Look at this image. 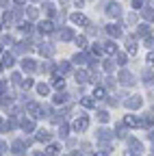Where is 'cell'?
<instances>
[{"label": "cell", "mask_w": 154, "mask_h": 156, "mask_svg": "<svg viewBox=\"0 0 154 156\" xmlns=\"http://www.w3.org/2000/svg\"><path fill=\"white\" fill-rule=\"evenodd\" d=\"M87 126H89V117H85V115H83V117H78V119L74 122V130H76V132H85V130H87Z\"/></svg>", "instance_id": "obj_1"}, {"label": "cell", "mask_w": 154, "mask_h": 156, "mask_svg": "<svg viewBox=\"0 0 154 156\" xmlns=\"http://www.w3.org/2000/svg\"><path fill=\"white\" fill-rule=\"evenodd\" d=\"M26 111H28L33 117H41V106L35 104V102H28V104H26Z\"/></svg>", "instance_id": "obj_2"}, {"label": "cell", "mask_w": 154, "mask_h": 156, "mask_svg": "<svg viewBox=\"0 0 154 156\" xmlns=\"http://www.w3.org/2000/svg\"><path fill=\"white\" fill-rule=\"evenodd\" d=\"M72 22H74V24H78V26H87V24H89V20H87L83 13H74V15H72Z\"/></svg>", "instance_id": "obj_3"}, {"label": "cell", "mask_w": 154, "mask_h": 156, "mask_svg": "<svg viewBox=\"0 0 154 156\" xmlns=\"http://www.w3.org/2000/svg\"><path fill=\"white\" fill-rule=\"evenodd\" d=\"M120 83L122 85H134V78H132V74H128L126 69L120 74Z\"/></svg>", "instance_id": "obj_4"}, {"label": "cell", "mask_w": 154, "mask_h": 156, "mask_svg": "<svg viewBox=\"0 0 154 156\" xmlns=\"http://www.w3.org/2000/svg\"><path fill=\"white\" fill-rule=\"evenodd\" d=\"M22 69H24V72H35L37 65H35L33 58H24V61H22Z\"/></svg>", "instance_id": "obj_5"}, {"label": "cell", "mask_w": 154, "mask_h": 156, "mask_svg": "<svg viewBox=\"0 0 154 156\" xmlns=\"http://www.w3.org/2000/svg\"><path fill=\"white\" fill-rule=\"evenodd\" d=\"M106 33H109V35H111L113 39L122 37V30H120V26H113V24H111V26H106Z\"/></svg>", "instance_id": "obj_6"}, {"label": "cell", "mask_w": 154, "mask_h": 156, "mask_svg": "<svg viewBox=\"0 0 154 156\" xmlns=\"http://www.w3.org/2000/svg\"><path fill=\"white\" fill-rule=\"evenodd\" d=\"M87 80H89V74H87L85 69H78V72H76V83L83 85V83H87Z\"/></svg>", "instance_id": "obj_7"}, {"label": "cell", "mask_w": 154, "mask_h": 156, "mask_svg": "<svg viewBox=\"0 0 154 156\" xmlns=\"http://www.w3.org/2000/svg\"><path fill=\"white\" fill-rule=\"evenodd\" d=\"M52 87H54V89H63V87H65V80H63V76H61V74H56V76H54Z\"/></svg>", "instance_id": "obj_8"}, {"label": "cell", "mask_w": 154, "mask_h": 156, "mask_svg": "<svg viewBox=\"0 0 154 156\" xmlns=\"http://www.w3.org/2000/svg\"><path fill=\"white\" fill-rule=\"evenodd\" d=\"M126 106H128V108H132V111H134V108H139V106H141V98H139V95H134L132 100H128V102H126Z\"/></svg>", "instance_id": "obj_9"}, {"label": "cell", "mask_w": 154, "mask_h": 156, "mask_svg": "<svg viewBox=\"0 0 154 156\" xmlns=\"http://www.w3.org/2000/svg\"><path fill=\"white\" fill-rule=\"evenodd\" d=\"M141 15H143V20H148V22H154V11L150 7H143L141 9Z\"/></svg>", "instance_id": "obj_10"}, {"label": "cell", "mask_w": 154, "mask_h": 156, "mask_svg": "<svg viewBox=\"0 0 154 156\" xmlns=\"http://www.w3.org/2000/svg\"><path fill=\"white\" fill-rule=\"evenodd\" d=\"M126 50H128V54L132 56V54H137V46H134V39L132 37H128V41H126Z\"/></svg>", "instance_id": "obj_11"}, {"label": "cell", "mask_w": 154, "mask_h": 156, "mask_svg": "<svg viewBox=\"0 0 154 156\" xmlns=\"http://www.w3.org/2000/svg\"><path fill=\"white\" fill-rule=\"evenodd\" d=\"M39 30H41L44 35H48V33L54 30V24H52V22H41V24H39Z\"/></svg>", "instance_id": "obj_12"}, {"label": "cell", "mask_w": 154, "mask_h": 156, "mask_svg": "<svg viewBox=\"0 0 154 156\" xmlns=\"http://www.w3.org/2000/svg\"><path fill=\"white\" fill-rule=\"evenodd\" d=\"M106 13L111 17H120V5H109L106 7Z\"/></svg>", "instance_id": "obj_13"}, {"label": "cell", "mask_w": 154, "mask_h": 156, "mask_svg": "<svg viewBox=\"0 0 154 156\" xmlns=\"http://www.w3.org/2000/svg\"><path fill=\"white\" fill-rule=\"evenodd\" d=\"M35 139H37V141H41V143H46V141H50V132H48V130H39Z\"/></svg>", "instance_id": "obj_14"}, {"label": "cell", "mask_w": 154, "mask_h": 156, "mask_svg": "<svg viewBox=\"0 0 154 156\" xmlns=\"http://www.w3.org/2000/svg\"><path fill=\"white\" fill-rule=\"evenodd\" d=\"M111 136H113V134H111V132H109L106 128H102V130H98V139H100V141H109V139H111Z\"/></svg>", "instance_id": "obj_15"}, {"label": "cell", "mask_w": 154, "mask_h": 156, "mask_svg": "<svg viewBox=\"0 0 154 156\" xmlns=\"http://www.w3.org/2000/svg\"><path fill=\"white\" fill-rule=\"evenodd\" d=\"M67 98H70L67 93H56V95H54V104H65Z\"/></svg>", "instance_id": "obj_16"}, {"label": "cell", "mask_w": 154, "mask_h": 156, "mask_svg": "<svg viewBox=\"0 0 154 156\" xmlns=\"http://www.w3.org/2000/svg\"><path fill=\"white\" fill-rule=\"evenodd\" d=\"M81 104H83L85 108H93V106H95V100H93V98H83Z\"/></svg>", "instance_id": "obj_17"}, {"label": "cell", "mask_w": 154, "mask_h": 156, "mask_svg": "<svg viewBox=\"0 0 154 156\" xmlns=\"http://www.w3.org/2000/svg\"><path fill=\"white\" fill-rule=\"evenodd\" d=\"M56 154H59V147H56L54 143H50V145L46 147V156H56Z\"/></svg>", "instance_id": "obj_18"}, {"label": "cell", "mask_w": 154, "mask_h": 156, "mask_svg": "<svg viewBox=\"0 0 154 156\" xmlns=\"http://www.w3.org/2000/svg\"><path fill=\"white\" fill-rule=\"evenodd\" d=\"M104 95H106V91H104L102 87H95V89H93V98H95V100H102Z\"/></svg>", "instance_id": "obj_19"}, {"label": "cell", "mask_w": 154, "mask_h": 156, "mask_svg": "<svg viewBox=\"0 0 154 156\" xmlns=\"http://www.w3.org/2000/svg\"><path fill=\"white\" fill-rule=\"evenodd\" d=\"M39 52H41V54H46V56H50V54L54 52V48H52L50 44H44V46L39 48Z\"/></svg>", "instance_id": "obj_20"}, {"label": "cell", "mask_w": 154, "mask_h": 156, "mask_svg": "<svg viewBox=\"0 0 154 156\" xmlns=\"http://www.w3.org/2000/svg\"><path fill=\"white\" fill-rule=\"evenodd\" d=\"M104 50H106L109 54H117V46H115V41H109V44L104 46Z\"/></svg>", "instance_id": "obj_21"}, {"label": "cell", "mask_w": 154, "mask_h": 156, "mask_svg": "<svg viewBox=\"0 0 154 156\" xmlns=\"http://www.w3.org/2000/svg\"><path fill=\"white\" fill-rule=\"evenodd\" d=\"M74 37V33L70 30V28H65V30H61V39H63V41H70V39Z\"/></svg>", "instance_id": "obj_22"}, {"label": "cell", "mask_w": 154, "mask_h": 156, "mask_svg": "<svg viewBox=\"0 0 154 156\" xmlns=\"http://www.w3.org/2000/svg\"><path fill=\"white\" fill-rule=\"evenodd\" d=\"M124 124H126V126H137V117H134V115H126Z\"/></svg>", "instance_id": "obj_23"}, {"label": "cell", "mask_w": 154, "mask_h": 156, "mask_svg": "<svg viewBox=\"0 0 154 156\" xmlns=\"http://www.w3.org/2000/svg\"><path fill=\"white\" fill-rule=\"evenodd\" d=\"M22 128H24V130H35V122H33V119H24V122H22Z\"/></svg>", "instance_id": "obj_24"}, {"label": "cell", "mask_w": 154, "mask_h": 156, "mask_svg": "<svg viewBox=\"0 0 154 156\" xmlns=\"http://www.w3.org/2000/svg\"><path fill=\"white\" fill-rule=\"evenodd\" d=\"M37 91H39V95H48V91H50V87L41 83V85H37Z\"/></svg>", "instance_id": "obj_25"}, {"label": "cell", "mask_w": 154, "mask_h": 156, "mask_svg": "<svg viewBox=\"0 0 154 156\" xmlns=\"http://www.w3.org/2000/svg\"><path fill=\"white\" fill-rule=\"evenodd\" d=\"M76 46H78L81 50H85L87 48V39L85 37H76Z\"/></svg>", "instance_id": "obj_26"}, {"label": "cell", "mask_w": 154, "mask_h": 156, "mask_svg": "<svg viewBox=\"0 0 154 156\" xmlns=\"http://www.w3.org/2000/svg\"><path fill=\"white\" fill-rule=\"evenodd\" d=\"M139 37H143V39H145V37H150V28H148L145 24H143V26H139Z\"/></svg>", "instance_id": "obj_27"}, {"label": "cell", "mask_w": 154, "mask_h": 156, "mask_svg": "<svg viewBox=\"0 0 154 156\" xmlns=\"http://www.w3.org/2000/svg\"><path fill=\"white\" fill-rule=\"evenodd\" d=\"M128 145H130L134 152H139V150H141V143H139L137 139H130V141H128Z\"/></svg>", "instance_id": "obj_28"}, {"label": "cell", "mask_w": 154, "mask_h": 156, "mask_svg": "<svg viewBox=\"0 0 154 156\" xmlns=\"http://www.w3.org/2000/svg\"><path fill=\"white\" fill-rule=\"evenodd\" d=\"M67 69H70V65H67V61H61V65H59V72H56V74H61V76H63V74H65Z\"/></svg>", "instance_id": "obj_29"}, {"label": "cell", "mask_w": 154, "mask_h": 156, "mask_svg": "<svg viewBox=\"0 0 154 156\" xmlns=\"http://www.w3.org/2000/svg\"><path fill=\"white\" fill-rule=\"evenodd\" d=\"M98 119H100L102 124H106V122H109V113H106V111H100V113H98Z\"/></svg>", "instance_id": "obj_30"}, {"label": "cell", "mask_w": 154, "mask_h": 156, "mask_svg": "<svg viewBox=\"0 0 154 156\" xmlns=\"http://www.w3.org/2000/svg\"><path fill=\"white\" fill-rule=\"evenodd\" d=\"M152 122H154V119H152V117H143V119H141L139 124H141L143 128H150V126H152Z\"/></svg>", "instance_id": "obj_31"}, {"label": "cell", "mask_w": 154, "mask_h": 156, "mask_svg": "<svg viewBox=\"0 0 154 156\" xmlns=\"http://www.w3.org/2000/svg\"><path fill=\"white\" fill-rule=\"evenodd\" d=\"M91 54H93V56H98V54H102V48H100V44H95V46H91Z\"/></svg>", "instance_id": "obj_32"}, {"label": "cell", "mask_w": 154, "mask_h": 156, "mask_svg": "<svg viewBox=\"0 0 154 156\" xmlns=\"http://www.w3.org/2000/svg\"><path fill=\"white\" fill-rule=\"evenodd\" d=\"M24 150V141H15L13 143V152H22Z\"/></svg>", "instance_id": "obj_33"}, {"label": "cell", "mask_w": 154, "mask_h": 156, "mask_svg": "<svg viewBox=\"0 0 154 156\" xmlns=\"http://www.w3.org/2000/svg\"><path fill=\"white\" fill-rule=\"evenodd\" d=\"M26 11H28V17H30V20H35V17H37V13H39V11L35 9V7H28Z\"/></svg>", "instance_id": "obj_34"}, {"label": "cell", "mask_w": 154, "mask_h": 156, "mask_svg": "<svg viewBox=\"0 0 154 156\" xmlns=\"http://www.w3.org/2000/svg\"><path fill=\"white\" fill-rule=\"evenodd\" d=\"M5 65H7V67L13 65V54H5Z\"/></svg>", "instance_id": "obj_35"}, {"label": "cell", "mask_w": 154, "mask_h": 156, "mask_svg": "<svg viewBox=\"0 0 154 156\" xmlns=\"http://www.w3.org/2000/svg\"><path fill=\"white\" fill-rule=\"evenodd\" d=\"M74 61H76V63H81V65H83V63L87 61V58H85V54H76V56H74Z\"/></svg>", "instance_id": "obj_36"}, {"label": "cell", "mask_w": 154, "mask_h": 156, "mask_svg": "<svg viewBox=\"0 0 154 156\" xmlns=\"http://www.w3.org/2000/svg\"><path fill=\"white\" fill-rule=\"evenodd\" d=\"M44 11H46L48 15H54V7H52V5H44Z\"/></svg>", "instance_id": "obj_37"}, {"label": "cell", "mask_w": 154, "mask_h": 156, "mask_svg": "<svg viewBox=\"0 0 154 156\" xmlns=\"http://www.w3.org/2000/svg\"><path fill=\"white\" fill-rule=\"evenodd\" d=\"M22 87H24V89H30V87H33V80H30V78H26V80H22Z\"/></svg>", "instance_id": "obj_38"}, {"label": "cell", "mask_w": 154, "mask_h": 156, "mask_svg": "<svg viewBox=\"0 0 154 156\" xmlns=\"http://www.w3.org/2000/svg\"><path fill=\"white\" fill-rule=\"evenodd\" d=\"M59 134L63 136V139H65V136H67V126H65V124H63V126L59 128Z\"/></svg>", "instance_id": "obj_39"}, {"label": "cell", "mask_w": 154, "mask_h": 156, "mask_svg": "<svg viewBox=\"0 0 154 156\" xmlns=\"http://www.w3.org/2000/svg\"><path fill=\"white\" fill-rule=\"evenodd\" d=\"M22 30H24L26 35H30V30H33V26H30V24L26 22V24H22Z\"/></svg>", "instance_id": "obj_40"}, {"label": "cell", "mask_w": 154, "mask_h": 156, "mask_svg": "<svg viewBox=\"0 0 154 156\" xmlns=\"http://www.w3.org/2000/svg\"><path fill=\"white\" fill-rule=\"evenodd\" d=\"M9 128V122H5V119H0V132H5Z\"/></svg>", "instance_id": "obj_41"}, {"label": "cell", "mask_w": 154, "mask_h": 156, "mask_svg": "<svg viewBox=\"0 0 154 156\" xmlns=\"http://www.w3.org/2000/svg\"><path fill=\"white\" fill-rule=\"evenodd\" d=\"M5 22H7V24H11V22H13V13H9V11L5 13Z\"/></svg>", "instance_id": "obj_42"}, {"label": "cell", "mask_w": 154, "mask_h": 156, "mask_svg": "<svg viewBox=\"0 0 154 156\" xmlns=\"http://www.w3.org/2000/svg\"><path fill=\"white\" fill-rule=\"evenodd\" d=\"M11 80L17 85V83H22V76H20V74H13V76H11Z\"/></svg>", "instance_id": "obj_43"}, {"label": "cell", "mask_w": 154, "mask_h": 156, "mask_svg": "<svg viewBox=\"0 0 154 156\" xmlns=\"http://www.w3.org/2000/svg\"><path fill=\"white\" fill-rule=\"evenodd\" d=\"M132 7L134 9H141L143 7V0H132Z\"/></svg>", "instance_id": "obj_44"}, {"label": "cell", "mask_w": 154, "mask_h": 156, "mask_svg": "<svg viewBox=\"0 0 154 156\" xmlns=\"http://www.w3.org/2000/svg\"><path fill=\"white\" fill-rule=\"evenodd\" d=\"M104 69H106V72H113V61H106V63H104Z\"/></svg>", "instance_id": "obj_45"}, {"label": "cell", "mask_w": 154, "mask_h": 156, "mask_svg": "<svg viewBox=\"0 0 154 156\" xmlns=\"http://www.w3.org/2000/svg\"><path fill=\"white\" fill-rule=\"evenodd\" d=\"M145 61H148L150 65H154V52H150V54H148V58H145Z\"/></svg>", "instance_id": "obj_46"}, {"label": "cell", "mask_w": 154, "mask_h": 156, "mask_svg": "<svg viewBox=\"0 0 154 156\" xmlns=\"http://www.w3.org/2000/svg\"><path fill=\"white\" fill-rule=\"evenodd\" d=\"M117 61H120V65H124V63H126V56H124V54H120V56H117Z\"/></svg>", "instance_id": "obj_47"}, {"label": "cell", "mask_w": 154, "mask_h": 156, "mask_svg": "<svg viewBox=\"0 0 154 156\" xmlns=\"http://www.w3.org/2000/svg\"><path fill=\"white\" fill-rule=\"evenodd\" d=\"M5 147H7V145H5V141H0V152H5Z\"/></svg>", "instance_id": "obj_48"}, {"label": "cell", "mask_w": 154, "mask_h": 156, "mask_svg": "<svg viewBox=\"0 0 154 156\" xmlns=\"http://www.w3.org/2000/svg\"><path fill=\"white\" fill-rule=\"evenodd\" d=\"M26 2V0H15V5H24Z\"/></svg>", "instance_id": "obj_49"}, {"label": "cell", "mask_w": 154, "mask_h": 156, "mask_svg": "<svg viewBox=\"0 0 154 156\" xmlns=\"http://www.w3.org/2000/svg\"><path fill=\"white\" fill-rule=\"evenodd\" d=\"M5 91V83H0V93H2Z\"/></svg>", "instance_id": "obj_50"}, {"label": "cell", "mask_w": 154, "mask_h": 156, "mask_svg": "<svg viewBox=\"0 0 154 156\" xmlns=\"http://www.w3.org/2000/svg\"><path fill=\"white\" fill-rule=\"evenodd\" d=\"M126 156H139V154H132V152H126Z\"/></svg>", "instance_id": "obj_51"}, {"label": "cell", "mask_w": 154, "mask_h": 156, "mask_svg": "<svg viewBox=\"0 0 154 156\" xmlns=\"http://www.w3.org/2000/svg\"><path fill=\"white\" fill-rule=\"evenodd\" d=\"M150 139H152V141H154V130H152V132H150Z\"/></svg>", "instance_id": "obj_52"}, {"label": "cell", "mask_w": 154, "mask_h": 156, "mask_svg": "<svg viewBox=\"0 0 154 156\" xmlns=\"http://www.w3.org/2000/svg\"><path fill=\"white\" fill-rule=\"evenodd\" d=\"M35 156H46V154H35Z\"/></svg>", "instance_id": "obj_53"}, {"label": "cell", "mask_w": 154, "mask_h": 156, "mask_svg": "<svg viewBox=\"0 0 154 156\" xmlns=\"http://www.w3.org/2000/svg\"><path fill=\"white\" fill-rule=\"evenodd\" d=\"M0 72H2V65H0Z\"/></svg>", "instance_id": "obj_54"}, {"label": "cell", "mask_w": 154, "mask_h": 156, "mask_svg": "<svg viewBox=\"0 0 154 156\" xmlns=\"http://www.w3.org/2000/svg\"><path fill=\"white\" fill-rule=\"evenodd\" d=\"M0 28H2V24H0Z\"/></svg>", "instance_id": "obj_55"}, {"label": "cell", "mask_w": 154, "mask_h": 156, "mask_svg": "<svg viewBox=\"0 0 154 156\" xmlns=\"http://www.w3.org/2000/svg\"><path fill=\"white\" fill-rule=\"evenodd\" d=\"M0 50H2V48H0Z\"/></svg>", "instance_id": "obj_56"}]
</instances>
